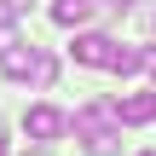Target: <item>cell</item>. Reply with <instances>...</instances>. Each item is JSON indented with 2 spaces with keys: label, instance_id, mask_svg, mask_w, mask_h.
I'll return each instance as SVG.
<instances>
[{
  "label": "cell",
  "instance_id": "1",
  "mask_svg": "<svg viewBox=\"0 0 156 156\" xmlns=\"http://www.w3.org/2000/svg\"><path fill=\"white\" fill-rule=\"evenodd\" d=\"M64 127H75V139H81V151L87 156H122V139H116V110L110 104H81L75 116H64Z\"/></svg>",
  "mask_w": 156,
  "mask_h": 156
},
{
  "label": "cell",
  "instance_id": "2",
  "mask_svg": "<svg viewBox=\"0 0 156 156\" xmlns=\"http://www.w3.org/2000/svg\"><path fill=\"white\" fill-rule=\"evenodd\" d=\"M0 69H6V81H29V87H52L58 81V58L29 46V41H0Z\"/></svg>",
  "mask_w": 156,
  "mask_h": 156
},
{
  "label": "cell",
  "instance_id": "3",
  "mask_svg": "<svg viewBox=\"0 0 156 156\" xmlns=\"http://www.w3.org/2000/svg\"><path fill=\"white\" fill-rule=\"evenodd\" d=\"M23 133H29L35 145L64 139V110H52V104H29V110H23Z\"/></svg>",
  "mask_w": 156,
  "mask_h": 156
},
{
  "label": "cell",
  "instance_id": "4",
  "mask_svg": "<svg viewBox=\"0 0 156 156\" xmlns=\"http://www.w3.org/2000/svg\"><path fill=\"white\" fill-rule=\"evenodd\" d=\"M69 52H75V64H87V69H104V64H110V52H116V41H110V35H98V29H81Z\"/></svg>",
  "mask_w": 156,
  "mask_h": 156
},
{
  "label": "cell",
  "instance_id": "5",
  "mask_svg": "<svg viewBox=\"0 0 156 156\" xmlns=\"http://www.w3.org/2000/svg\"><path fill=\"white\" fill-rule=\"evenodd\" d=\"M110 110H116V122L145 127V122H156V93H127V98H116Z\"/></svg>",
  "mask_w": 156,
  "mask_h": 156
},
{
  "label": "cell",
  "instance_id": "6",
  "mask_svg": "<svg viewBox=\"0 0 156 156\" xmlns=\"http://www.w3.org/2000/svg\"><path fill=\"white\" fill-rule=\"evenodd\" d=\"M93 6H98V0H52V23H58V29H81V23L93 17Z\"/></svg>",
  "mask_w": 156,
  "mask_h": 156
},
{
  "label": "cell",
  "instance_id": "7",
  "mask_svg": "<svg viewBox=\"0 0 156 156\" xmlns=\"http://www.w3.org/2000/svg\"><path fill=\"white\" fill-rule=\"evenodd\" d=\"M104 69H116V75H139V69H145V46H116Z\"/></svg>",
  "mask_w": 156,
  "mask_h": 156
},
{
  "label": "cell",
  "instance_id": "8",
  "mask_svg": "<svg viewBox=\"0 0 156 156\" xmlns=\"http://www.w3.org/2000/svg\"><path fill=\"white\" fill-rule=\"evenodd\" d=\"M17 23V12H12V0H0V29H12Z\"/></svg>",
  "mask_w": 156,
  "mask_h": 156
},
{
  "label": "cell",
  "instance_id": "9",
  "mask_svg": "<svg viewBox=\"0 0 156 156\" xmlns=\"http://www.w3.org/2000/svg\"><path fill=\"white\" fill-rule=\"evenodd\" d=\"M98 6H110V12H127V6H133V0H98Z\"/></svg>",
  "mask_w": 156,
  "mask_h": 156
},
{
  "label": "cell",
  "instance_id": "10",
  "mask_svg": "<svg viewBox=\"0 0 156 156\" xmlns=\"http://www.w3.org/2000/svg\"><path fill=\"white\" fill-rule=\"evenodd\" d=\"M145 69H151V75H156V46H145Z\"/></svg>",
  "mask_w": 156,
  "mask_h": 156
},
{
  "label": "cell",
  "instance_id": "11",
  "mask_svg": "<svg viewBox=\"0 0 156 156\" xmlns=\"http://www.w3.org/2000/svg\"><path fill=\"white\" fill-rule=\"evenodd\" d=\"M23 156H52V151H46V145H35V151H23Z\"/></svg>",
  "mask_w": 156,
  "mask_h": 156
},
{
  "label": "cell",
  "instance_id": "12",
  "mask_svg": "<svg viewBox=\"0 0 156 156\" xmlns=\"http://www.w3.org/2000/svg\"><path fill=\"white\" fill-rule=\"evenodd\" d=\"M0 156H6V122H0Z\"/></svg>",
  "mask_w": 156,
  "mask_h": 156
},
{
  "label": "cell",
  "instance_id": "13",
  "mask_svg": "<svg viewBox=\"0 0 156 156\" xmlns=\"http://www.w3.org/2000/svg\"><path fill=\"white\" fill-rule=\"evenodd\" d=\"M23 6H29V0H12V12H23Z\"/></svg>",
  "mask_w": 156,
  "mask_h": 156
},
{
  "label": "cell",
  "instance_id": "14",
  "mask_svg": "<svg viewBox=\"0 0 156 156\" xmlns=\"http://www.w3.org/2000/svg\"><path fill=\"white\" fill-rule=\"evenodd\" d=\"M139 156H156V151H139Z\"/></svg>",
  "mask_w": 156,
  "mask_h": 156
},
{
  "label": "cell",
  "instance_id": "15",
  "mask_svg": "<svg viewBox=\"0 0 156 156\" xmlns=\"http://www.w3.org/2000/svg\"><path fill=\"white\" fill-rule=\"evenodd\" d=\"M151 23H156V12H151Z\"/></svg>",
  "mask_w": 156,
  "mask_h": 156
}]
</instances>
